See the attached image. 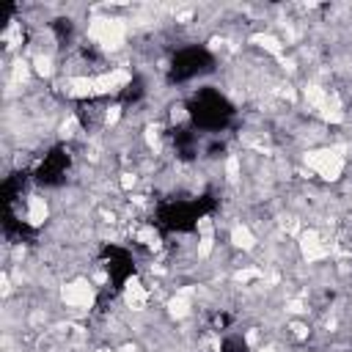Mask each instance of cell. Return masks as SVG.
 I'll return each instance as SVG.
<instances>
[{
    "mask_svg": "<svg viewBox=\"0 0 352 352\" xmlns=\"http://www.w3.org/2000/svg\"><path fill=\"white\" fill-rule=\"evenodd\" d=\"M16 214H19V220H22L28 228H44V226L52 220V201H50L47 195H41V192L19 195Z\"/></svg>",
    "mask_w": 352,
    "mask_h": 352,
    "instance_id": "cell-2",
    "label": "cell"
},
{
    "mask_svg": "<svg viewBox=\"0 0 352 352\" xmlns=\"http://www.w3.org/2000/svg\"><path fill=\"white\" fill-rule=\"evenodd\" d=\"M96 292L99 289L88 280V275H74L58 286V302L69 314H91V308H96V302H99Z\"/></svg>",
    "mask_w": 352,
    "mask_h": 352,
    "instance_id": "cell-1",
    "label": "cell"
}]
</instances>
